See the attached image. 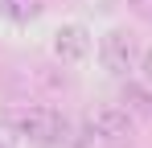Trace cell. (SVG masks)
<instances>
[{
  "mask_svg": "<svg viewBox=\"0 0 152 148\" xmlns=\"http://www.w3.org/2000/svg\"><path fill=\"white\" fill-rule=\"evenodd\" d=\"M0 148H12V144H8V140H4V136H0Z\"/></svg>",
  "mask_w": 152,
  "mask_h": 148,
  "instance_id": "30bf717a",
  "label": "cell"
},
{
  "mask_svg": "<svg viewBox=\"0 0 152 148\" xmlns=\"http://www.w3.org/2000/svg\"><path fill=\"white\" fill-rule=\"evenodd\" d=\"M136 12H144V17H152V0H127Z\"/></svg>",
  "mask_w": 152,
  "mask_h": 148,
  "instance_id": "9c48e42d",
  "label": "cell"
},
{
  "mask_svg": "<svg viewBox=\"0 0 152 148\" xmlns=\"http://www.w3.org/2000/svg\"><path fill=\"white\" fill-rule=\"evenodd\" d=\"M70 148H111V144L103 140V132H99V127L86 119V123L74 132V136H70Z\"/></svg>",
  "mask_w": 152,
  "mask_h": 148,
  "instance_id": "52a82bcc",
  "label": "cell"
},
{
  "mask_svg": "<svg viewBox=\"0 0 152 148\" xmlns=\"http://www.w3.org/2000/svg\"><path fill=\"white\" fill-rule=\"evenodd\" d=\"M119 103H124L132 115H144V119H148V115H152V86H148V82H144V86H140V82H124Z\"/></svg>",
  "mask_w": 152,
  "mask_h": 148,
  "instance_id": "5b68a950",
  "label": "cell"
},
{
  "mask_svg": "<svg viewBox=\"0 0 152 148\" xmlns=\"http://www.w3.org/2000/svg\"><path fill=\"white\" fill-rule=\"evenodd\" d=\"M99 62L111 74L127 78L132 70H140V41H136L127 29H107L99 37Z\"/></svg>",
  "mask_w": 152,
  "mask_h": 148,
  "instance_id": "7a4b0ae2",
  "label": "cell"
},
{
  "mask_svg": "<svg viewBox=\"0 0 152 148\" xmlns=\"http://www.w3.org/2000/svg\"><path fill=\"white\" fill-rule=\"evenodd\" d=\"M53 58L58 62H66V66H78V62H86L91 58V29L86 25H58L53 29Z\"/></svg>",
  "mask_w": 152,
  "mask_h": 148,
  "instance_id": "277c9868",
  "label": "cell"
},
{
  "mask_svg": "<svg viewBox=\"0 0 152 148\" xmlns=\"http://www.w3.org/2000/svg\"><path fill=\"white\" fill-rule=\"evenodd\" d=\"M12 132L25 136V140H33V144H70V136H74L70 119L58 107H45V103L17 107L12 111Z\"/></svg>",
  "mask_w": 152,
  "mask_h": 148,
  "instance_id": "6da1fadb",
  "label": "cell"
},
{
  "mask_svg": "<svg viewBox=\"0 0 152 148\" xmlns=\"http://www.w3.org/2000/svg\"><path fill=\"white\" fill-rule=\"evenodd\" d=\"M91 123L103 132V140L111 148H132L136 144V115L127 111L124 103H103V107H95Z\"/></svg>",
  "mask_w": 152,
  "mask_h": 148,
  "instance_id": "3957f363",
  "label": "cell"
},
{
  "mask_svg": "<svg viewBox=\"0 0 152 148\" xmlns=\"http://www.w3.org/2000/svg\"><path fill=\"white\" fill-rule=\"evenodd\" d=\"M140 74H144V82L152 86V49H144V53H140Z\"/></svg>",
  "mask_w": 152,
  "mask_h": 148,
  "instance_id": "ba28073f",
  "label": "cell"
},
{
  "mask_svg": "<svg viewBox=\"0 0 152 148\" xmlns=\"http://www.w3.org/2000/svg\"><path fill=\"white\" fill-rule=\"evenodd\" d=\"M0 17L12 25H29L41 17V0H0Z\"/></svg>",
  "mask_w": 152,
  "mask_h": 148,
  "instance_id": "8992f818",
  "label": "cell"
}]
</instances>
